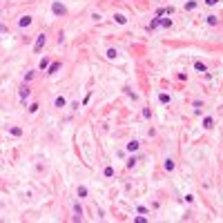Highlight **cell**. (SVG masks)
<instances>
[{"label":"cell","instance_id":"1","mask_svg":"<svg viewBox=\"0 0 223 223\" xmlns=\"http://www.w3.org/2000/svg\"><path fill=\"white\" fill-rule=\"evenodd\" d=\"M51 11H54V16H65L67 14V7L62 2H58V0H54V2H51Z\"/></svg>","mask_w":223,"mask_h":223},{"label":"cell","instance_id":"2","mask_svg":"<svg viewBox=\"0 0 223 223\" xmlns=\"http://www.w3.org/2000/svg\"><path fill=\"white\" fill-rule=\"evenodd\" d=\"M45 43H47V36H45V33H38V38H36V45H33V51H40Z\"/></svg>","mask_w":223,"mask_h":223},{"label":"cell","instance_id":"3","mask_svg":"<svg viewBox=\"0 0 223 223\" xmlns=\"http://www.w3.org/2000/svg\"><path fill=\"white\" fill-rule=\"evenodd\" d=\"M31 22H33V18H31V16H20V20H18V27H20V29H25V27H29Z\"/></svg>","mask_w":223,"mask_h":223},{"label":"cell","instance_id":"4","mask_svg":"<svg viewBox=\"0 0 223 223\" xmlns=\"http://www.w3.org/2000/svg\"><path fill=\"white\" fill-rule=\"evenodd\" d=\"M29 96H31V89H29V85H22V87H20V100L25 103L27 98H29Z\"/></svg>","mask_w":223,"mask_h":223},{"label":"cell","instance_id":"5","mask_svg":"<svg viewBox=\"0 0 223 223\" xmlns=\"http://www.w3.org/2000/svg\"><path fill=\"white\" fill-rule=\"evenodd\" d=\"M54 107H58V110L67 107V98H65V96H56V98H54Z\"/></svg>","mask_w":223,"mask_h":223},{"label":"cell","instance_id":"6","mask_svg":"<svg viewBox=\"0 0 223 223\" xmlns=\"http://www.w3.org/2000/svg\"><path fill=\"white\" fill-rule=\"evenodd\" d=\"M58 69H60V62H51V65H49V67H47V69H45V72H47L49 76H54V74L58 72Z\"/></svg>","mask_w":223,"mask_h":223},{"label":"cell","instance_id":"7","mask_svg":"<svg viewBox=\"0 0 223 223\" xmlns=\"http://www.w3.org/2000/svg\"><path fill=\"white\" fill-rule=\"evenodd\" d=\"M114 20H116L118 25H127V16L125 14H114Z\"/></svg>","mask_w":223,"mask_h":223},{"label":"cell","instance_id":"8","mask_svg":"<svg viewBox=\"0 0 223 223\" xmlns=\"http://www.w3.org/2000/svg\"><path fill=\"white\" fill-rule=\"evenodd\" d=\"M203 127H205V129H212V127H214V118H212V116H205V118H203Z\"/></svg>","mask_w":223,"mask_h":223},{"label":"cell","instance_id":"9","mask_svg":"<svg viewBox=\"0 0 223 223\" xmlns=\"http://www.w3.org/2000/svg\"><path fill=\"white\" fill-rule=\"evenodd\" d=\"M74 212H76V216H74V219H83V208H81V203H74Z\"/></svg>","mask_w":223,"mask_h":223},{"label":"cell","instance_id":"10","mask_svg":"<svg viewBox=\"0 0 223 223\" xmlns=\"http://www.w3.org/2000/svg\"><path fill=\"white\" fill-rule=\"evenodd\" d=\"M194 69H196L199 74H205V72H208V67H205L201 60H196V62H194Z\"/></svg>","mask_w":223,"mask_h":223},{"label":"cell","instance_id":"11","mask_svg":"<svg viewBox=\"0 0 223 223\" xmlns=\"http://www.w3.org/2000/svg\"><path fill=\"white\" fill-rule=\"evenodd\" d=\"M78 196H81V199H85V196H87V194H89V190H87V185H78Z\"/></svg>","mask_w":223,"mask_h":223},{"label":"cell","instance_id":"12","mask_svg":"<svg viewBox=\"0 0 223 223\" xmlns=\"http://www.w3.org/2000/svg\"><path fill=\"white\" fill-rule=\"evenodd\" d=\"M141 147V143L139 141H132V143H127V152H136Z\"/></svg>","mask_w":223,"mask_h":223},{"label":"cell","instance_id":"13","mask_svg":"<svg viewBox=\"0 0 223 223\" xmlns=\"http://www.w3.org/2000/svg\"><path fill=\"white\" fill-rule=\"evenodd\" d=\"M205 20H208V25H212V27L216 25V22H219V18H216L214 14H210V16H208V18H205Z\"/></svg>","mask_w":223,"mask_h":223},{"label":"cell","instance_id":"14","mask_svg":"<svg viewBox=\"0 0 223 223\" xmlns=\"http://www.w3.org/2000/svg\"><path fill=\"white\" fill-rule=\"evenodd\" d=\"M165 170H167V172L174 170V161H172V158H165Z\"/></svg>","mask_w":223,"mask_h":223},{"label":"cell","instance_id":"15","mask_svg":"<svg viewBox=\"0 0 223 223\" xmlns=\"http://www.w3.org/2000/svg\"><path fill=\"white\" fill-rule=\"evenodd\" d=\"M158 27H161V18H154L150 22V29H158Z\"/></svg>","mask_w":223,"mask_h":223},{"label":"cell","instance_id":"16","mask_svg":"<svg viewBox=\"0 0 223 223\" xmlns=\"http://www.w3.org/2000/svg\"><path fill=\"white\" fill-rule=\"evenodd\" d=\"M196 9V0H190V2H185V11H192Z\"/></svg>","mask_w":223,"mask_h":223},{"label":"cell","instance_id":"17","mask_svg":"<svg viewBox=\"0 0 223 223\" xmlns=\"http://www.w3.org/2000/svg\"><path fill=\"white\" fill-rule=\"evenodd\" d=\"M158 100L165 105V103H170V96H167V94H158Z\"/></svg>","mask_w":223,"mask_h":223},{"label":"cell","instance_id":"18","mask_svg":"<svg viewBox=\"0 0 223 223\" xmlns=\"http://www.w3.org/2000/svg\"><path fill=\"white\" fill-rule=\"evenodd\" d=\"M38 107H40L38 103H31V105H29V114H36V112H38Z\"/></svg>","mask_w":223,"mask_h":223},{"label":"cell","instance_id":"19","mask_svg":"<svg viewBox=\"0 0 223 223\" xmlns=\"http://www.w3.org/2000/svg\"><path fill=\"white\" fill-rule=\"evenodd\" d=\"M136 161H139V156H132V158L127 161V167H134V165H136Z\"/></svg>","mask_w":223,"mask_h":223},{"label":"cell","instance_id":"20","mask_svg":"<svg viewBox=\"0 0 223 223\" xmlns=\"http://www.w3.org/2000/svg\"><path fill=\"white\" fill-rule=\"evenodd\" d=\"M9 132H11V134H14V136H20V134H22V129H20V127H11V129H9Z\"/></svg>","mask_w":223,"mask_h":223},{"label":"cell","instance_id":"21","mask_svg":"<svg viewBox=\"0 0 223 223\" xmlns=\"http://www.w3.org/2000/svg\"><path fill=\"white\" fill-rule=\"evenodd\" d=\"M161 27H172V20H170V18H163V20H161Z\"/></svg>","mask_w":223,"mask_h":223},{"label":"cell","instance_id":"22","mask_svg":"<svg viewBox=\"0 0 223 223\" xmlns=\"http://www.w3.org/2000/svg\"><path fill=\"white\" fill-rule=\"evenodd\" d=\"M47 67H49V58H43L40 60V69H47Z\"/></svg>","mask_w":223,"mask_h":223},{"label":"cell","instance_id":"23","mask_svg":"<svg viewBox=\"0 0 223 223\" xmlns=\"http://www.w3.org/2000/svg\"><path fill=\"white\" fill-rule=\"evenodd\" d=\"M105 176H107V179H112V176H114V167H105Z\"/></svg>","mask_w":223,"mask_h":223},{"label":"cell","instance_id":"24","mask_svg":"<svg viewBox=\"0 0 223 223\" xmlns=\"http://www.w3.org/2000/svg\"><path fill=\"white\" fill-rule=\"evenodd\" d=\"M116 54H118L116 49H107V58H116Z\"/></svg>","mask_w":223,"mask_h":223},{"label":"cell","instance_id":"25","mask_svg":"<svg viewBox=\"0 0 223 223\" xmlns=\"http://www.w3.org/2000/svg\"><path fill=\"white\" fill-rule=\"evenodd\" d=\"M31 78H33V72H27V74H25V83H29Z\"/></svg>","mask_w":223,"mask_h":223},{"label":"cell","instance_id":"26","mask_svg":"<svg viewBox=\"0 0 223 223\" xmlns=\"http://www.w3.org/2000/svg\"><path fill=\"white\" fill-rule=\"evenodd\" d=\"M205 5H210V7H214V5H219V0H205Z\"/></svg>","mask_w":223,"mask_h":223},{"label":"cell","instance_id":"27","mask_svg":"<svg viewBox=\"0 0 223 223\" xmlns=\"http://www.w3.org/2000/svg\"><path fill=\"white\" fill-rule=\"evenodd\" d=\"M5 31H7V27H5V25H0V33H5Z\"/></svg>","mask_w":223,"mask_h":223}]
</instances>
